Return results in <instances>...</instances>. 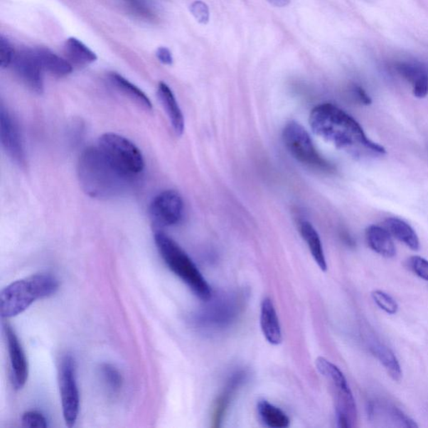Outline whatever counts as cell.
I'll use <instances>...</instances> for the list:
<instances>
[{
	"instance_id": "obj_33",
	"label": "cell",
	"mask_w": 428,
	"mask_h": 428,
	"mask_svg": "<svg viewBox=\"0 0 428 428\" xmlns=\"http://www.w3.org/2000/svg\"><path fill=\"white\" fill-rule=\"evenodd\" d=\"M412 92L417 98H424L428 95V74L426 73L412 84Z\"/></svg>"
},
{
	"instance_id": "obj_12",
	"label": "cell",
	"mask_w": 428,
	"mask_h": 428,
	"mask_svg": "<svg viewBox=\"0 0 428 428\" xmlns=\"http://www.w3.org/2000/svg\"><path fill=\"white\" fill-rule=\"evenodd\" d=\"M242 301L235 296H227L220 301L210 304L197 317L198 324L208 329H223L230 326L239 316Z\"/></svg>"
},
{
	"instance_id": "obj_9",
	"label": "cell",
	"mask_w": 428,
	"mask_h": 428,
	"mask_svg": "<svg viewBox=\"0 0 428 428\" xmlns=\"http://www.w3.org/2000/svg\"><path fill=\"white\" fill-rule=\"evenodd\" d=\"M150 216L156 228L174 226L182 220L184 203L182 196L175 190L160 193L151 203Z\"/></svg>"
},
{
	"instance_id": "obj_21",
	"label": "cell",
	"mask_w": 428,
	"mask_h": 428,
	"mask_svg": "<svg viewBox=\"0 0 428 428\" xmlns=\"http://www.w3.org/2000/svg\"><path fill=\"white\" fill-rule=\"evenodd\" d=\"M109 80L113 87L120 92L125 97L129 98L132 102H134L137 106L146 111H151L152 109V105L150 99L147 97L146 95L142 92L139 87H136L134 84H132L129 80L123 77L121 75L117 73H111L109 75Z\"/></svg>"
},
{
	"instance_id": "obj_24",
	"label": "cell",
	"mask_w": 428,
	"mask_h": 428,
	"mask_svg": "<svg viewBox=\"0 0 428 428\" xmlns=\"http://www.w3.org/2000/svg\"><path fill=\"white\" fill-rule=\"evenodd\" d=\"M259 416L264 424L272 428H287L289 427L290 420L282 409L275 407L268 401H260L257 405Z\"/></svg>"
},
{
	"instance_id": "obj_31",
	"label": "cell",
	"mask_w": 428,
	"mask_h": 428,
	"mask_svg": "<svg viewBox=\"0 0 428 428\" xmlns=\"http://www.w3.org/2000/svg\"><path fill=\"white\" fill-rule=\"evenodd\" d=\"M407 265L413 273L428 282V261L420 256H412L407 260Z\"/></svg>"
},
{
	"instance_id": "obj_32",
	"label": "cell",
	"mask_w": 428,
	"mask_h": 428,
	"mask_svg": "<svg viewBox=\"0 0 428 428\" xmlns=\"http://www.w3.org/2000/svg\"><path fill=\"white\" fill-rule=\"evenodd\" d=\"M189 9L198 23H203V25L208 23L209 18H210V12H209V8L206 3L202 0H196L192 3Z\"/></svg>"
},
{
	"instance_id": "obj_18",
	"label": "cell",
	"mask_w": 428,
	"mask_h": 428,
	"mask_svg": "<svg viewBox=\"0 0 428 428\" xmlns=\"http://www.w3.org/2000/svg\"><path fill=\"white\" fill-rule=\"evenodd\" d=\"M246 378V373L244 372L236 373L232 375L230 382H228L225 391L220 395V397L214 406L213 414V427H220L223 417L226 414L228 407L237 389L241 386Z\"/></svg>"
},
{
	"instance_id": "obj_14",
	"label": "cell",
	"mask_w": 428,
	"mask_h": 428,
	"mask_svg": "<svg viewBox=\"0 0 428 428\" xmlns=\"http://www.w3.org/2000/svg\"><path fill=\"white\" fill-rule=\"evenodd\" d=\"M260 326L269 343L277 346L283 341L282 326L274 303L269 298L263 299L260 309Z\"/></svg>"
},
{
	"instance_id": "obj_17",
	"label": "cell",
	"mask_w": 428,
	"mask_h": 428,
	"mask_svg": "<svg viewBox=\"0 0 428 428\" xmlns=\"http://www.w3.org/2000/svg\"><path fill=\"white\" fill-rule=\"evenodd\" d=\"M365 240L370 249L375 253L391 259L397 255L392 236L385 228L370 225L365 230Z\"/></svg>"
},
{
	"instance_id": "obj_23",
	"label": "cell",
	"mask_w": 428,
	"mask_h": 428,
	"mask_svg": "<svg viewBox=\"0 0 428 428\" xmlns=\"http://www.w3.org/2000/svg\"><path fill=\"white\" fill-rule=\"evenodd\" d=\"M65 53L70 63L76 65H88L97 60L96 53L75 37H70L66 40Z\"/></svg>"
},
{
	"instance_id": "obj_6",
	"label": "cell",
	"mask_w": 428,
	"mask_h": 428,
	"mask_svg": "<svg viewBox=\"0 0 428 428\" xmlns=\"http://www.w3.org/2000/svg\"><path fill=\"white\" fill-rule=\"evenodd\" d=\"M99 149L122 173L134 179L144 169L141 151L127 137L117 133H105L98 141Z\"/></svg>"
},
{
	"instance_id": "obj_8",
	"label": "cell",
	"mask_w": 428,
	"mask_h": 428,
	"mask_svg": "<svg viewBox=\"0 0 428 428\" xmlns=\"http://www.w3.org/2000/svg\"><path fill=\"white\" fill-rule=\"evenodd\" d=\"M61 406L65 424L75 426L80 412V392L76 378L75 358L66 354L60 359L58 368Z\"/></svg>"
},
{
	"instance_id": "obj_28",
	"label": "cell",
	"mask_w": 428,
	"mask_h": 428,
	"mask_svg": "<svg viewBox=\"0 0 428 428\" xmlns=\"http://www.w3.org/2000/svg\"><path fill=\"white\" fill-rule=\"evenodd\" d=\"M396 68L397 73L412 84L421 77L422 75L427 73V70L422 66L412 63H398Z\"/></svg>"
},
{
	"instance_id": "obj_20",
	"label": "cell",
	"mask_w": 428,
	"mask_h": 428,
	"mask_svg": "<svg viewBox=\"0 0 428 428\" xmlns=\"http://www.w3.org/2000/svg\"><path fill=\"white\" fill-rule=\"evenodd\" d=\"M385 228L395 239L403 242L412 250H420V241L417 232L408 223L401 218H387L384 221Z\"/></svg>"
},
{
	"instance_id": "obj_26",
	"label": "cell",
	"mask_w": 428,
	"mask_h": 428,
	"mask_svg": "<svg viewBox=\"0 0 428 428\" xmlns=\"http://www.w3.org/2000/svg\"><path fill=\"white\" fill-rule=\"evenodd\" d=\"M102 382L112 393H117L122 387L123 379L119 370L111 364H102L100 368Z\"/></svg>"
},
{
	"instance_id": "obj_34",
	"label": "cell",
	"mask_w": 428,
	"mask_h": 428,
	"mask_svg": "<svg viewBox=\"0 0 428 428\" xmlns=\"http://www.w3.org/2000/svg\"><path fill=\"white\" fill-rule=\"evenodd\" d=\"M156 56L160 63L164 65H171L173 63L172 52H171L168 48H166V47H159L156 51Z\"/></svg>"
},
{
	"instance_id": "obj_2",
	"label": "cell",
	"mask_w": 428,
	"mask_h": 428,
	"mask_svg": "<svg viewBox=\"0 0 428 428\" xmlns=\"http://www.w3.org/2000/svg\"><path fill=\"white\" fill-rule=\"evenodd\" d=\"M80 186L88 196L108 200L125 193L133 178L117 169L97 146L82 151L78 161Z\"/></svg>"
},
{
	"instance_id": "obj_30",
	"label": "cell",
	"mask_w": 428,
	"mask_h": 428,
	"mask_svg": "<svg viewBox=\"0 0 428 428\" xmlns=\"http://www.w3.org/2000/svg\"><path fill=\"white\" fill-rule=\"evenodd\" d=\"M14 55H16V51H14L11 43L7 38L1 36L0 37V66L2 68L11 66Z\"/></svg>"
},
{
	"instance_id": "obj_7",
	"label": "cell",
	"mask_w": 428,
	"mask_h": 428,
	"mask_svg": "<svg viewBox=\"0 0 428 428\" xmlns=\"http://www.w3.org/2000/svg\"><path fill=\"white\" fill-rule=\"evenodd\" d=\"M282 137L285 147L299 163L323 172H332L333 166L319 154L310 134L299 123L288 122Z\"/></svg>"
},
{
	"instance_id": "obj_11",
	"label": "cell",
	"mask_w": 428,
	"mask_h": 428,
	"mask_svg": "<svg viewBox=\"0 0 428 428\" xmlns=\"http://www.w3.org/2000/svg\"><path fill=\"white\" fill-rule=\"evenodd\" d=\"M11 66L22 82L37 94L44 92L41 65L35 49L25 48L16 52Z\"/></svg>"
},
{
	"instance_id": "obj_25",
	"label": "cell",
	"mask_w": 428,
	"mask_h": 428,
	"mask_svg": "<svg viewBox=\"0 0 428 428\" xmlns=\"http://www.w3.org/2000/svg\"><path fill=\"white\" fill-rule=\"evenodd\" d=\"M130 11L146 21H154L158 18V9L154 0H123Z\"/></svg>"
},
{
	"instance_id": "obj_1",
	"label": "cell",
	"mask_w": 428,
	"mask_h": 428,
	"mask_svg": "<svg viewBox=\"0 0 428 428\" xmlns=\"http://www.w3.org/2000/svg\"><path fill=\"white\" fill-rule=\"evenodd\" d=\"M309 121L316 135L355 159L375 158L387 154L382 145L369 139L353 117L334 105H319L313 109Z\"/></svg>"
},
{
	"instance_id": "obj_27",
	"label": "cell",
	"mask_w": 428,
	"mask_h": 428,
	"mask_svg": "<svg viewBox=\"0 0 428 428\" xmlns=\"http://www.w3.org/2000/svg\"><path fill=\"white\" fill-rule=\"evenodd\" d=\"M373 301L382 311L389 314V315H395L398 311V304L395 299L386 292L382 290H375L372 293Z\"/></svg>"
},
{
	"instance_id": "obj_15",
	"label": "cell",
	"mask_w": 428,
	"mask_h": 428,
	"mask_svg": "<svg viewBox=\"0 0 428 428\" xmlns=\"http://www.w3.org/2000/svg\"><path fill=\"white\" fill-rule=\"evenodd\" d=\"M158 97L169 118L174 132L178 136H182L185 129L184 117L173 90L166 83L160 82L158 88Z\"/></svg>"
},
{
	"instance_id": "obj_35",
	"label": "cell",
	"mask_w": 428,
	"mask_h": 428,
	"mask_svg": "<svg viewBox=\"0 0 428 428\" xmlns=\"http://www.w3.org/2000/svg\"><path fill=\"white\" fill-rule=\"evenodd\" d=\"M353 92L360 103L365 105V106H369V105L372 104V99H370L369 95L366 93L363 87H359V85H354Z\"/></svg>"
},
{
	"instance_id": "obj_22",
	"label": "cell",
	"mask_w": 428,
	"mask_h": 428,
	"mask_svg": "<svg viewBox=\"0 0 428 428\" xmlns=\"http://www.w3.org/2000/svg\"><path fill=\"white\" fill-rule=\"evenodd\" d=\"M301 234L304 241H306L309 250L316 263L323 271H326L327 263L324 250H323L322 242L320 235H319L316 228L313 227L311 223L304 221L301 223Z\"/></svg>"
},
{
	"instance_id": "obj_13",
	"label": "cell",
	"mask_w": 428,
	"mask_h": 428,
	"mask_svg": "<svg viewBox=\"0 0 428 428\" xmlns=\"http://www.w3.org/2000/svg\"><path fill=\"white\" fill-rule=\"evenodd\" d=\"M6 336L13 387L21 390L26 386L28 377V364L25 351L16 331L9 325L4 326Z\"/></svg>"
},
{
	"instance_id": "obj_16",
	"label": "cell",
	"mask_w": 428,
	"mask_h": 428,
	"mask_svg": "<svg viewBox=\"0 0 428 428\" xmlns=\"http://www.w3.org/2000/svg\"><path fill=\"white\" fill-rule=\"evenodd\" d=\"M368 343L370 353L387 370L390 377L395 380H400L402 377V368L393 351L373 335L369 337Z\"/></svg>"
},
{
	"instance_id": "obj_19",
	"label": "cell",
	"mask_w": 428,
	"mask_h": 428,
	"mask_svg": "<svg viewBox=\"0 0 428 428\" xmlns=\"http://www.w3.org/2000/svg\"><path fill=\"white\" fill-rule=\"evenodd\" d=\"M36 54L43 70L55 76L63 77L73 71V66L70 61L63 59L45 47L35 48Z\"/></svg>"
},
{
	"instance_id": "obj_10",
	"label": "cell",
	"mask_w": 428,
	"mask_h": 428,
	"mask_svg": "<svg viewBox=\"0 0 428 428\" xmlns=\"http://www.w3.org/2000/svg\"><path fill=\"white\" fill-rule=\"evenodd\" d=\"M0 141L4 151L14 163L26 164V155L20 127L8 109L0 107Z\"/></svg>"
},
{
	"instance_id": "obj_29",
	"label": "cell",
	"mask_w": 428,
	"mask_h": 428,
	"mask_svg": "<svg viewBox=\"0 0 428 428\" xmlns=\"http://www.w3.org/2000/svg\"><path fill=\"white\" fill-rule=\"evenodd\" d=\"M22 425L31 428H46L48 427V420L38 411H28L23 413L21 417Z\"/></svg>"
},
{
	"instance_id": "obj_4",
	"label": "cell",
	"mask_w": 428,
	"mask_h": 428,
	"mask_svg": "<svg viewBox=\"0 0 428 428\" xmlns=\"http://www.w3.org/2000/svg\"><path fill=\"white\" fill-rule=\"evenodd\" d=\"M155 244L165 264L202 301L212 298V289L193 261L172 237L156 230Z\"/></svg>"
},
{
	"instance_id": "obj_3",
	"label": "cell",
	"mask_w": 428,
	"mask_h": 428,
	"mask_svg": "<svg viewBox=\"0 0 428 428\" xmlns=\"http://www.w3.org/2000/svg\"><path fill=\"white\" fill-rule=\"evenodd\" d=\"M59 287L58 279L49 274H33L16 280L0 293V314L3 318L21 315L38 299L54 296Z\"/></svg>"
},
{
	"instance_id": "obj_36",
	"label": "cell",
	"mask_w": 428,
	"mask_h": 428,
	"mask_svg": "<svg viewBox=\"0 0 428 428\" xmlns=\"http://www.w3.org/2000/svg\"><path fill=\"white\" fill-rule=\"evenodd\" d=\"M275 6L284 7L288 6L290 0H269Z\"/></svg>"
},
{
	"instance_id": "obj_5",
	"label": "cell",
	"mask_w": 428,
	"mask_h": 428,
	"mask_svg": "<svg viewBox=\"0 0 428 428\" xmlns=\"http://www.w3.org/2000/svg\"><path fill=\"white\" fill-rule=\"evenodd\" d=\"M316 365L318 372L325 378L334 393L337 426L342 428L353 427L358 421V411L353 392L343 373L324 358H318Z\"/></svg>"
}]
</instances>
